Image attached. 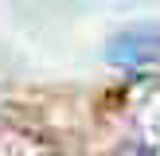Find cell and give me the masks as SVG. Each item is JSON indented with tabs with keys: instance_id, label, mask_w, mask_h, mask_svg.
<instances>
[{
	"instance_id": "6da1fadb",
	"label": "cell",
	"mask_w": 160,
	"mask_h": 156,
	"mask_svg": "<svg viewBox=\"0 0 160 156\" xmlns=\"http://www.w3.org/2000/svg\"><path fill=\"white\" fill-rule=\"evenodd\" d=\"M106 59L125 70H152L160 66V27H133L109 39Z\"/></svg>"
}]
</instances>
